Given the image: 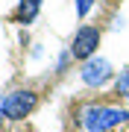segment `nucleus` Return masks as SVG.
Instances as JSON below:
<instances>
[{
  "label": "nucleus",
  "instance_id": "4",
  "mask_svg": "<svg viewBox=\"0 0 129 132\" xmlns=\"http://www.w3.org/2000/svg\"><path fill=\"white\" fill-rule=\"evenodd\" d=\"M111 76V68L106 59H85V65H82V82L85 85H103L106 79Z\"/></svg>",
  "mask_w": 129,
  "mask_h": 132
},
{
  "label": "nucleus",
  "instance_id": "3",
  "mask_svg": "<svg viewBox=\"0 0 129 132\" xmlns=\"http://www.w3.org/2000/svg\"><path fill=\"white\" fill-rule=\"evenodd\" d=\"M100 44V29L97 27H79V32L73 35V44H71V56L73 59H91Z\"/></svg>",
  "mask_w": 129,
  "mask_h": 132
},
{
  "label": "nucleus",
  "instance_id": "5",
  "mask_svg": "<svg viewBox=\"0 0 129 132\" xmlns=\"http://www.w3.org/2000/svg\"><path fill=\"white\" fill-rule=\"evenodd\" d=\"M38 9H41V0H21L18 9H15V21L18 24H32Z\"/></svg>",
  "mask_w": 129,
  "mask_h": 132
},
{
  "label": "nucleus",
  "instance_id": "6",
  "mask_svg": "<svg viewBox=\"0 0 129 132\" xmlns=\"http://www.w3.org/2000/svg\"><path fill=\"white\" fill-rule=\"evenodd\" d=\"M115 88H117V94H123V97H129V68H126V71H120V76H117V82H115Z\"/></svg>",
  "mask_w": 129,
  "mask_h": 132
},
{
  "label": "nucleus",
  "instance_id": "1",
  "mask_svg": "<svg viewBox=\"0 0 129 132\" xmlns=\"http://www.w3.org/2000/svg\"><path fill=\"white\" fill-rule=\"evenodd\" d=\"M123 120H129L126 109H115V106H85L82 109V126L88 132H106Z\"/></svg>",
  "mask_w": 129,
  "mask_h": 132
},
{
  "label": "nucleus",
  "instance_id": "2",
  "mask_svg": "<svg viewBox=\"0 0 129 132\" xmlns=\"http://www.w3.org/2000/svg\"><path fill=\"white\" fill-rule=\"evenodd\" d=\"M35 103H38V97L32 91H12L6 100H0V114L9 120H24L35 109Z\"/></svg>",
  "mask_w": 129,
  "mask_h": 132
},
{
  "label": "nucleus",
  "instance_id": "7",
  "mask_svg": "<svg viewBox=\"0 0 129 132\" xmlns=\"http://www.w3.org/2000/svg\"><path fill=\"white\" fill-rule=\"evenodd\" d=\"M91 6H94V0H76V12L82 15V18L88 15V9H91Z\"/></svg>",
  "mask_w": 129,
  "mask_h": 132
}]
</instances>
